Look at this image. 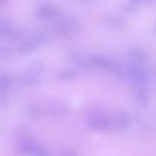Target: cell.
<instances>
[{
  "label": "cell",
  "instance_id": "obj_16",
  "mask_svg": "<svg viewBox=\"0 0 156 156\" xmlns=\"http://www.w3.org/2000/svg\"><path fill=\"white\" fill-rule=\"evenodd\" d=\"M56 79L61 80H72L78 76V72L72 68H63L59 69L55 75Z\"/></svg>",
  "mask_w": 156,
  "mask_h": 156
},
{
  "label": "cell",
  "instance_id": "obj_14",
  "mask_svg": "<svg viewBox=\"0 0 156 156\" xmlns=\"http://www.w3.org/2000/svg\"><path fill=\"white\" fill-rule=\"evenodd\" d=\"M103 18L105 22L117 28H123L126 27V21L124 18L117 14L108 13L104 15Z\"/></svg>",
  "mask_w": 156,
  "mask_h": 156
},
{
  "label": "cell",
  "instance_id": "obj_18",
  "mask_svg": "<svg viewBox=\"0 0 156 156\" xmlns=\"http://www.w3.org/2000/svg\"><path fill=\"white\" fill-rule=\"evenodd\" d=\"M12 85V79L7 73H2L0 74V91L1 94L7 91Z\"/></svg>",
  "mask_w": 156,
  "mask_h": 156
},
{
  "label": "cell",
  "instance_id": "obj_22",
  "mask_svg": "<svg viewBox=\"0 0 156 156\" xmlns=\"http://www.w3.org/2000/svg\"><path fill=\"white\" fill-rule=\"evenodd\" d=\"M58 156H79L77 152L73 149H66V150L62 151L60 154Z\"/></svg>",
  "mask_w": 156,
  "mask_h": 156
},
{
  "label": "cell",
  "instance_id": "obj_9",
  "mask_svg": "<svg viewBox=\"0 0 156 156\" xmlns=\"http://www.w3.org/2000/svg\"><path fill=\"white\" fill-rule=\"evenodd\" d=\"M129 62L143 65L148 59V54L146 50L140 46H136L129 49L127 53Z\"/></svg>",
  "mask_w": 156,
  "mask_h": 156
},
{
  "label": "cell",
  "instance_id": "obj_5",
  "mask_svg": "<svg viewBox=\"0 0 156 156\" xmlns=\"http://www.w3.org/2000/svg\"><path fill=\"white\" fill-rule=\"evenodd\" d=\"M126 75L130 80L132 85H146L149 75L143 65L129 62L125 67Z\"/></svg>",
  "mask_w": 156,
  "mask_h": 156
},
{
  "label": "cell",
  "instance_id": "obj_15",
  "mask_svg": "<svg viewBox=\"0 0 156 156\" xmlns=\"http://www.w3.org/2000/svg\"><path fill=\"white\" fill-rule=\"evenodd\" d=\"M25 111L32 117H40L44 115L43 104L38 101H30L25 106Z\"/></svg>",
  "mask_w": 156,
  "mask_h": 156
},
{
  "label": "cell",
  "instance_id": "obj_20",
  "mask_svg": "<svg viewBox=\"0 0 156 156\" xmlns=\"http://www.w3.org/2000/svg\"><path fill=\"white\" fill-rule=\"evenodd\" d=\"M11 54V48L6 45H2L0 47V55L2 58L8 57Z\"/></svg>",
  "mask_w": 156,
  "mask_h": 156
},
{
  "label": "cell",
  "instance_id": "obj_7",
  "mask_svg": "<svg viewBox=\"0 0 156 156\" xmlns=\"http://www.w3.org/2000/svg\"><path fill=\"white\" fill-rule=\"evenodd\" d=\"M62 15L61 9L56 5L42 2L37 7L36 15L41 19H56Z\"/></svg>",
  "mask_w": 156,
  "mask_h": 156
},
{
  "label": "cell",
  "instance_id": "obj_4",
  "mask_svg": "<svg viewBox=\"0 0 156 156\" xmlns=\"http://www.w3.org/2000/svg\"><path fill=\"white\" fill-rule=\"evenodd\" d=\"M48 32L44 29H38L30 36L26 38L17 47V51L19 53H27L34 50L47 41Z\"/></svg>",
  "mask_w": 156,
  "mask_h": 156
},
{
  "label": "cell",
  "instance_id": "obj_10",
  "mask_svg": "<svg viewBox=\"0 0 156 156\" xmlns=\"http://www.w3.org/2000/svg\"><path fill=\"white\" fill-rule=\"evenodd\" d=\"M133 93L136 101L143 107L146 106L149 101V93H148L146 85H132Z\"/></svg>",
  "mask_w": 156,
  "mask_h": 156
},
{
  "label": "cell",
  "instance_id": "obj_13",
  "mask_svg": "<svg viewBox=\"0 0 156 156\" xmlns=\"http://www.w3.org/2000/svg\"><path fill=\"white\" fill-rule=\"evenodd\" d=\"M45 70V64L42 60L40 59H35L29 63L27 68L25 69L24 73L27 74L32 75V76L39 77L40 75L44 73Z\"/></svg>",
  "mask_w": 156,
  "mask_h": 156
},
{
  "label": "cell",
  "instance_id": "obj_2",
  "mask_svg": "<svg viewBox=\"0 0 156 156\" xmlns=\"http://www.w3.org/2000/svg\"><path fill=\"white\" fill-rule=\"evenodd\" d=\"M51 27L53 31L58 34L69 36L79 30V23L73 15H61L57 18L53 20Z\"/></svg>",
  "mask_w": 156,
  "mask_h": 156
},
{
  "label": "cell",
  "instance_id": "obj_8",
  "mask_svg": "<svg viewBox=\"0 0 156 156\" xmlns=\"http://www.w3.org/2000/svg\"><path fill=\"white\" fill-rule=\"evenodd\" d=\"M22 35V30L14 27L7 18H2L0 19V36L2 37L17 40L21 38Z\"/></svg>",
  "mask_w": 156,
  "mask_h": 156
},
{
  "label": "cell",
  "instance_id": "obj_17",
  "mask_svg": "<svg viewBox=\"0 0 156 156\" xmlns=\"http://www.w3.org/2000/svg\"><path fill=\"white\" fill-rule=\"evenodd\" d=\"M18 82L23 86L27 87H34L36 86L39 84L40 79L39 77L32 76V75L27 74L24 73L18 78Z\"/></svg>",
  "mask_w": 156,
  "mask_h": 156
},
{
  "label": "cell",
  "instance_id": "obj_12",
  "mask_svg": "<svg viewBox=\"0 0 156 156\" xmlns=\"http://www.w3.org/2000/svg\"><path fill=\"white\" fill-rule=\"evenodd\" d=\"M69 56L70 58H71L72 60H73L76 65H78L79 66H80L81 68L84 69L91 70L94 68L93 65L91 64V61H90L89 58L87 59V58H85V56H83L82 55L73 51L70 52Z\"/></svg>",
  "mask_w": 156,
  "mask_h": 156
},
{
  "label": "cell",
  "instance_id": "obj_6",
  "mask_svg": "<svg viewBox=\"0 0 156 156\" xmlns=\"http://www.w3.org/2000/svg\"><path fill=\"white\" fill-rule=\"evenodd\" d=\"M44 115L53 117H65L69 112L68 105L63 101L59 99L47 101L46 104H43Z\"/></svg>",
  "mask_w": 156,
  "mask_h": 156
},
{
  "label": "cell",
  "instance_id": "obj_1",
  "mask_svg": "<svg viewBox=\"0 0 156 156\" xmlns=\"http://www.w3.org/2000/svg\"><path fill=\"white\" fill-rule=\"evenodd\" d=\"M88 58L93 66L108 72L116 77L122 79L126 75L125 67L115 58L109 57L99 53L91 54Z\"/></svg>",
  "mask_w": 156,
  "mask_h": 156
},
{
  "label": "cell",
  "instance_id": "obj_19",
  "mask_svg": "<svg viewBox=\"0 0 156 156\" xmlns=\"http://www.w3.org/2000/svg\"><path fill=\"white\" fill-rule=\"evenodd\" d=\"M31 156H51V155L45 146L37 143Z\"/></svg>",
  "mask_w": 156,
  "mask_h": 156
},
{
  "label": "cell",
  "instance_id": "obj_3",
  "mask_svg": "<svg viewBox=\"0 0 156 156\" xmlns=\"http://www.w3.org/2000/svg\"><path fill=\"white\" fill-rule=\"evenodd\" d=\"M87 121L88 126L96 131L108 132L114 126L113 118H111L106 113L100 110L90 113L87 117Z\"/></svg>",
  "mask_w": 156,
  "mask_h": 156
},
{
  "label": "cell",
  "instance_id": "obj_11",
  "mask_svg": "<svg viewBox=\"0 0 156 156\" xmlns=\"http://www.w3.org/2000/svg\"><path fill=\"white\" fill-rule=\"evenodd\" d=\"M113 122H114V126L118 128L119 129H124L129 126L130 123V117L126 111L123 110H119L114 114Z\"/></svg>",
  "mask_w": 156,
  "mask_h": 156
},
{
  "label": "cell",
  "instance_id": "obj_21",
  "mask_svg": "<svg viewBox=\"0 0 156 156\" xmlns=\"http://www.w3.org/2000/svg\"><path fill=\"white\" fill-rule=\"evenodd\" d=\"M138 2H129L126 3V5H124V8L126 10L132 12V11L135 10L138 7Z\"/></svg>",
  "mask_w": 156,
  "mask_h": 156
}]
</instances>
